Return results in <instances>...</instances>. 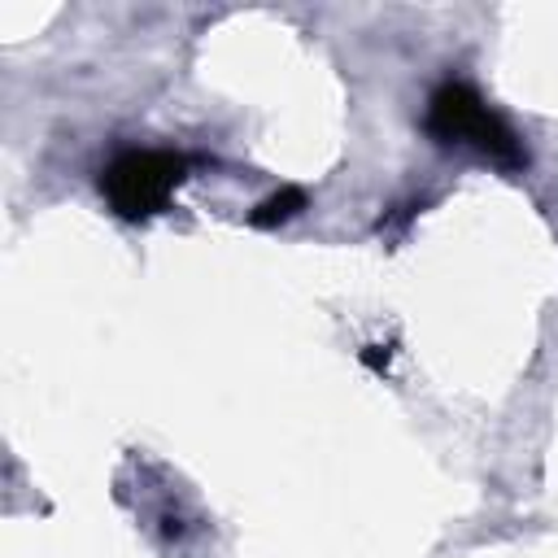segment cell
<instances>
[{
    "mask_svg": "<svg viewBox=\"0 0 558 558\" xmlns=\"http://www.w3.org/2000/svg\"><path fill=\"white\" fill-rule=\"evenodd\" d=\"M179 170H183V161H179L174 153H153V148H148V153H122V157L105 170L100 187H105V196L113 201L118 214L144 218V214H153V209L166 205V196H170L174 183L183 179Z\"/></svg>",
    "mask_w": 558,
    "mask_h": 558,
    "instance_id": "cell-2",
    "label": "cell"
},
{
    "mask_svg": "<svg viewBox=\"0 0 558 558\" xmlns=\"http://www.w3.org/2000/svg\"><path fill=\"white\" fill-rule=\"evenodd\" d=\"M427 126L436 140L445 144H471L475 153L493 157V161H523L519 153V140L510 135V126L462 83H445L436 96H432V113H427Z\"/></svg>",
    "mask_w": 558,
    "mask_h": 558,
    "instance_id": "cell-1",
    "label": "cell"
},
{
    "mask_svg": "<svg viewBox=\"0 0 558 558\" xmlns=\"http://www.w3.org/2000/svg\"><path fill=\"white\" fill-rule=\"evenodd\" d=\"M305 196L296 192V187H288V192H279V196H270L266 205H257V214H253V222H275V218H288V214H296V205H301Z\"/></svg>",
    "mask_w": 558,
    "mask_h": 558,
    "instance_id": "cell-3",
    "label": "cell"
}]
</instances>
